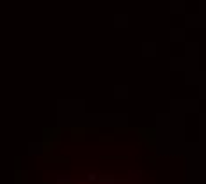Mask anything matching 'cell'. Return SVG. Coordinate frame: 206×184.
Here are the masks:
<instances>
[{"label":"cell","instance_id":"cell-1","mask_svg":"<svg viewBox=\"0 0 206 184\" xmlns=\"http://www.w3.org/2000/svg\"><path fill=\"white\" fill-rule=\"evenodd\" d=\"M89 181H91V182H96V181H98V175L91 174V175H89Z\"/></svg>","mask_w":206,"mask_h":184}]
</instances>
